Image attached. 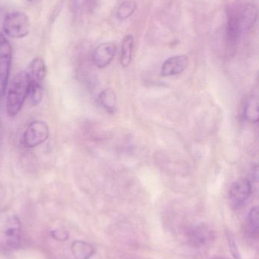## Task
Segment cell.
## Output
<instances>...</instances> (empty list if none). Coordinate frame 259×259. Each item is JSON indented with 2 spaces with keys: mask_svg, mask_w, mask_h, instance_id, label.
<instances>
[{
  "mask_svg": "<svg viewBox=\"0 0 259 259\" xmlns=\"http://www.w3.org/2000/svg\"><path fill=\"white\" fill-rule=\"evenodd\" d=\"M258 18V7L252 3L232 6L228 10L227 33L232 42L243 33L250 30Z\"/></svg>",
  "mask_w": 259,
  "mask_h": 259,
  "instance_id": "1",
  "label": "cell"
},
{
  "mask_svg": "<svg viewBox=\"0 0 259 259\" xmlns=\"http://www.w3.org/2000/svg\"><path fill=\"white\" fill-rule=\"evenodd\" d=\"M31 83V77L27 71H20L15 74L9 85L6 97V112L9 116L15 117L19 113L30 94Z\"/></svg>",
  "mask_w": 259,
  "mask_h": 259,
  "instance_id": "2",
  "label": "cell"
},
{
  "mask_svg": "<svg viewBox=\"0 0 259 259\" xmlns=\"http://www.w3.org/2000/svg\"><path fill=\"white\" fill-rule=\"evenodd\" d=\"M3 30L8 36L14 39L26 37L30 31L29 17L20 11L10 12L5 17Z\"/></svg>",
  "mask_w": 259,
  "mask_h": 259,
  "instance_id": "3",
  "label": "cell"
},
{
  "mask_svg": "<svg viewBox=\"0 0 259 259\" xmlns=\"http://www.w3.org/2000/svg\"><path fill=\"white\" fill-rule=\"evenodd\" d=\"M21 241V221L17 216H13L0 230V252L15 250L19 247Z\"/></svg>",
  "mask_w": 259,
  "mask_h": 259,
  "instance_id": "4",
  "label": "cell"
},
{
  "mask_svg": "<svg viewBox=\"0 0 259 259\" xmlns=\"http://www.w3.org/2000/svg\"><path fill=\"white\" fill-rule=\"evenodd\" d=\"M49 136L50 129L45 121H32L23 134V145L27 148L36 147L47 141Z\"/></svg>",
  "mask_w": 259,
  "mask_h": 259,
  "instance_id": "5",
  "label": "cell"
},
{
  "mask_svg": "<svg viewBox=\"0 0 259 259\" xmlns=\"http://www.w3.org/2000/svg\"><path fill=\"white\" fill-rule=\"evenodd\" d=\"M12 49L9 41L0 33V90L4 94L12 66Z\"/></svg>",
  "mask_w": 259,
  "mask_h": 259,
  "instance_id": "6",
  "label": "cell"
},
{
  "mask_svg": "<svg viewBox=\"0 0 259 259\" xmlns=\"http://www.w3.org/2000/svg\"><path fill=\"white\" fill-rule=\"evenodd\" d=\"M252 187L249 180L240 178L234 183L230 189L229 196L231 205L237 208L246 202L251 193Z\"/></svg>",
  "mask_w": 259,
  "mask_h": 259,
  "instance_id": "7",
  "label": "cell"
},
{
  "mask_svg": "<svg viewBox=\"0 0 259 259\" xmlns=\"http://www.w3.org/2000/svg\"><path fill=\"white\" fill-rule=\"evenodd\" d=\"M117 47L114 42H103L96 47L92 55L93 62L98 68H104L114 60Z\"/></svg>",
  "mask_w": 259,
  "mask_h": 259,
  "instance_id": "8",
  "label": "cell"
},
{
  "mask_svg": "<svg viewBox=\"0 0 259 259\" xmlns=\"http://www.w3.org/2000/svg\"><path fill=\"white\" fill-rule=\"evenodd\" d=\"M189 58L185 55L172 56L165 61L161 68V74L164 77L182 74L188 66Z\"/></svg>",
  "mask_w": 259,
  "mask_h": 259,
  "instance_id": "9",
  "label": "cell"
},
{
  "mask_svg": "<svg viewBox=\"0 0 259 259\" xmlns=\"http://www.w3.org/2000/svg\"><path fill=\"white\" fill-rule=\"evenodd\" d=\"M213 232L207 225L204 224L196 225L191 230L190 239L196 246H205L212 240Z\"/></svg>",
  "mask_w": 259,
  "mask_h": 259,
  "instance_id": "10",
  "label": "cell"
},
{
  "mask_svg": "<svg viewBox=\"0 0 259 259\" xmlns=\"http://www.w3.org/2000/svg\"><path fill=\"white\" fill-rule=\"evenodd\" d=\"M71 250L76 259H89L95 253L92 245L82 240H76L71 243Z\"/></svg>",
  "mask_w": 259,
  "mask_h": 259,
  "instance_id": "11",
  "label": "cell"
},
{
  "mask_svg": "<svg viewBox=\"0 0 259 259\" xmlns=\"http://www.w3.org/2000/svg\"><path fill=\"white\" fill-rule=\"evenodd\" d=\"M98 102L106 112L114 113L117 109V96L112 88L103 90L99 95Z\"/></svg>",
  "mask_w": 259,
  "mask_h": 259,
  "instance_id": "12",
  "label": "cell"
},
{
  "mask_svg": "<svg viewBox=\"0 0 259 259\" xmlns=\"http://www.w3.org/2000/svg\"><path fill=\"white\" fill-rule=\"evenodd\" d=\"M134 48V37L132 35H126L122 42L121 57H120V64L122 66H129L132 59V53Z\"/></svg>",
  "mask_w": 259,
  "mask_h": 259,
  "instance_id": "13",
  "label": "cell"
},
{
  "mask_svg": "<svg viewBox=\"0 0 259 259\" xmlns=\"http://www.w3.org/2000/svg\"><path fill=\"white\" fill-rule=\"evenodd\" d=\"M244 116L249 122H258L259 118L258 98L257 94H252L246 100L244 107Z\"/></svg>",
  "mask_w": 259,
  "mask_h": 259,
  "instance_id": "14",
  "label": "cell"
},
{
  "mask_svg": "<svg viewBox=\"0 0 259 259\" xmlns=\"http://www.w3.org/2000/svg\"><path fill=\"white\" fill-rule=\"evenodd\" d=\"M47 66L41 58H35L30 63V77L33 81L41 83L47 75Z\"/></svg>",
  "mask_w": 259,
  "mask_h": 259,
  "instance_id": "15",
  "label": "cell"
},
{
  "mask_svg": "<svg viewBox=\"0 0 259 259\" xmlns=\"http://www.w3.org/2000/svg\"><path fill=\"white\" fill-rule=\"evenodd\" d=\"M249 235L252 238H257L258 236V207H253L249 211L247 219V228Z\"/></svg>",
  "mask_w": 259,
  "mask_h": 259,
  "instance_id": "16",
  "label": "cell"
},
{
  "mask_svg": "<svg viewBox=\"0 0 259 259\" xmlns=\"http://www.w3.org/2000/svg\"><path fill=\"white\" fill-rule=\"evenodd\" d=\"M137 9V4L134 1H126L122 3L117 12L119 19L125 20L132 16Z\"/></svg>",
  "mask_w": 259,
  "mask_h": 259,
  "instance_id": "17",
  "label": "cell"
},
{
  "mask_svg": "<svg viewBox=\"0 0 259 259\" xmlns=\"http://www.w3.org/2000/svg\"><path fill=\"white\" fill-rule=\"evenodd\" d=\"M30 103L33 106H38L42 101L44 97V89L41 83L32 80L31 88H30Z\"/></svg>",
  "mask_w": 259,
  "mask_h": 259,
  "instance_id": "18",
  "label": "cell"
},
{
  "mask_svg": "<svg viewBox=\"0 0 259 259\" xmlns=\"http://www.w3.org/2000/svg\"><path fill=\"white\" fill-rule=\"evenodd\" d=\"M227 238H228V245H229L231 253L234 255L236 259H240V251H239L238 246L236 243L235 238L231 231H227Z\"/></svg>",
  "mask_w": 259,
  "mask_h": 259,
  "instance_id": "19",
  "label": "cell"
},
{
  "mask_svg": "<svg viewBox=\"0 0 259 259\" xmlns=\"http://www.w3.org/2000/svg\"><path fill=\"white\" fill-rule=\"evenodd\" d=\"M50 234H51V237L58 241H66L69 237L68 231L65 230H54L51 231Z\"/></svg>",
  "mask_w": 259,
  "mask_h": 259,
  "instance_id": "20",
  "label": "cell"
},
{
  "mask_svg": "<svg viewBox=\"0 0 259 259\" xmlns=\"http://www.w3.org/2000/svg\"><path fill=\"white\" fill-rule=\"evenodd\" d=\"M90 0H74L75 7L76 9H82L89 3Z\"/></svg>",
  "mask_w": 259,
  "mask_h": 259,
  "instance_id": "21",
  "label": "cell"
},
{
  "mask_svg": "<svg viewBox=\"0 0 259 259\" xmlns=\"http://www.w3.org/2000/svg\"><path fill=\"white\" fill-rule=\"evenodd\" d=\"M212 259H226V258H221V257H214V258H213Z\"/></svg>",
  "mask_w": 259,
  "mask_h": 259,
  "instance_id": "22",
  "label": "cell"
},
{
  "mask_svg": "<svg viewBox=\"0 0 259 259\" xmlns=\"http://www.w3.org/2000/svg\"><path fill=\"white\" fill-rule=\"evenodd\" d=\"M28 1H33V0H28Z\"/></svg>",
  "mask_w": 259,
  "mask_h": 259,
  "instance_id": "23",
  "label": "cell"
}]
</instances>
